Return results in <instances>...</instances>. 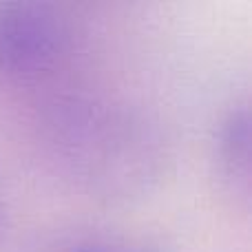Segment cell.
<instances>
[{
	"mask_svg": "<svg viewBox=\"0 0 252 252\" xmlns=\"http://www.w3.org/2000/svg\"><path fill=\"white\" fill-rule=\"evenodd\" d=\"M35 146L64 186L102 204L148 197L173 161L157 120L126 102L87 93H66L42 106Z\"/></svg>",
	"mask_w": 252,
	"mask_h": 252,
	"instance_id": "obj_1",
	"label": "cell"
},
{
	"mask_svg": "<svg viewBox=\"0 0 252 252\" xmlns=\"http://www.w3.org/2000/svg\"><path fill=\"white\" fill-rule=\"evenodd\" d=\"M75 44L64 9L38 0L0 2V84H35L51 78Z\"/></svg>",
	"mask_w": 252,
	"mask_h": 252,
	"instance_id": "obj_2",
	"label": "cell"
},
{
	"mask_svg": "<svg viewBox=\"0 0 252 252\" xmlns=\"http://www.w3.org/2000/svg\"><path fill=\"white\" fill-rule=\"evenodd\" d=\"M213 177L235 206L250 204V115L246 106L232 109L219 122L213 139Z\"/></svg>",
	"mask_w": 252,
	"mask_h": 252,
	"instance_id": "obj_3",
	"label": "cell"
},
{
	"mask_svg": "<svg viewBox=\"0 0 252 252\" xmlns=\"http://www.w3.org/2000/svg\"><path fill=\"white\" fill-rule=\"evenodd\" d=\"M35 252H157L151 244L104 230H66L51 235Z\"/></svg>",
	"mask_w": 252,
	"mask_h": 252,
	"instance_id": "obj_4",
	"label": "cell"
},
{
	"mask_svg": "<svg viewBox=\"0 0 252 252\" xmlns=\"http://www.w3.org/2000/svg\"><path fill=\"white\" fill-rule=\"evenodd\" d=\"M7 232H9V210H7L2 195H0V246L7 239Z\"/></svg>",
	"mask_w": 252,
	"mask_h": 252,
	"instance_id": "obj_5",
	"label": "cell"
}]
</instances>
